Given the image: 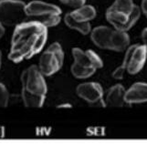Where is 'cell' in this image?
<instances>
[{
  "instance_id": "3957f363",
  "label": "cell",
  "mask_w": 147,
  "mask_h": 154,
  "mask_svg": "<svg viewBox=\"0 0 147 154\" xmlns=\"http://www.w3.org/2000/svg\"><path fill=\"white\" fill-rule=\"evenodd\" d=\"M141 9L133 0H115L106 11V19L115 29L128 31L138 21Z\"/></svg>"
},
{
  "instance_id": "30bf717a",
  "label": "cell",
  "mask_w": 147,
  "mask_h": 154,
  "mask_svg": "<svg viewBox=\"0 0 147 154\" xmlns=\"http://www.w3.org/2000/svg\"><path fill=\"white\" fill-rule=\"evenodd\" d=\"M63 61L64 52L61 44L53 43L42 53L38 67L44 76H52L61 69Z\"/></svg>"
},
{
  "instance_id": "ba28073f",
  "label": "cell",
  "mask_w": 147,
  "mask_h": 154,
  "mask_svg": "<svg viewBox=\"0 0 147 154\" xmlns=\"http://www.w3.org/2000/svg\"><path fill=\"white\" fill-rule=\"evenodd\" d=\"M96 17V9L91 5H83L74 11L68 13L64 17V21L67 26L77 30L82 35H87L91 32L90 21Z\"/></svg>"
},
{
  "instance_id": "ac0fdd59",
  "label": "cell",
  "mask_w": 147,
  "mask_h": 154,
  "mask_svg": "<svg viewBox=\"0 0 147 154\" xmlns=\"http://www.w3.org/2000/svg\"><path fill=\"white\" fill-rule=\"evenodd\" d=\"M4 34H5V27L0 24V39L4 36Z\"/></svg>"
},
{
  "instance_id": "d6986e66",
  "label": "cell",
  "mask_w": 147,
  "mask_h": 154,
  "mask_svg": "<svg viewBox=\"0 0 147 154\" xmlns=\"http://www.w3.org/2000/svg\"><path fill=\"white\" fill-rule=\"evenodd\" d=\"M1 64H2V53L0 51V68H1Z\"/></svg>"
},
{
  "instance_id": "6da1fadb",
  "label": "cell",
  "mask_w": 147,
  "mask_h": 154,
  "mask_svg": "<svg viewBox=\"0 0 147 154\" xmlns=\"http://www.w3.org/2000/svg\"><path fill=\"white\" fill-rule=\"evenodd\" d=\"M48 27L39 22L27 20L15 26L8 58L20 63L39 54L47 42Z\"/></svg>"
},
{
  "instance_id": "52a82bcc",
  "label": "cell",
  "mask_w": 147,
  "mask_h": 154,
  "mask_svg": "<svg viewBox=\"0 0 147 154\" xmlns=\"http://www.w3.org/2000/svg\"><path fill=\"white\" fill-rule=\"evenodd\" d=\"M146 57L147 49L143 45L136 44L129 47L123 64L113 71L112 77L116 79H122L125 71L131 75L137 74L143 68Z\"/></svg>"
},
{
  "instance_id": "e0dca14e",
  "label": "cell",
  "mask_w": 147,
  "mask_h": 154,
  "mask_svg": "<svg viewBox=\"0 0 147 154\" xmlns=\"http://www.w3.org/2000/svg\"><path fill=\"white\" fill-rule=\"evenodd\" d=\"M141 10L143 12L145 17H147V0H142L141 5Z\"/></svg>"
},
{
  "instance_id": "5bb4252c",
  "label": "cell",
  "mask_w": 147,
  "mask_h": 154,
  "mask_svg": "<svg viewBox=\"0 0 147 154\" xmlns=\"http://www.w3.org/2000/svg\"><path fill=\"white\" fill-rule=\"evenodd\" d=\"M9 100V94L8 88L2 83H0V108L7 107Z\"/></svg>"
},
{
  "instance_id": "8fae6325",
  "label": "cell",
  "mask_w": 147,
  "mask_h": 154,
  "mask_svg": "<svg viewBox=\"0 0 147 154\" xmlns=\"http://www.w3.org/2000/svg\"><path fill=\"white\" fill-rule=\"evenodd\" d=\"M76 92L80 98L87 101L91 106L105 107L102 87L96 82H86L80 84Z\"/></svg>"
},
{
  "instance_id": "7c38bea8",
  "label": "cell",
  "mask_w": 147,
  "mask_h": 154,
  "mask_svg": "<svg viewBox=\"0 0 147 154\" xmlns=\"http://www.w3.org/2000/svg\"><path fill=\"white\" fill-rule=\"evenodd\" d=\"M124 99L127 104L147 102V83H134L128 90L125 91Z\"/></svg>"
},
{
  "instance_id": "9a60e30c",
  "label": "cell",
  "mask_w": 147,
  "mask_h": 154,
  "mask_svg": "<svg viewBox=\"0 0 147 154\" xmlns=\"http://www.w3.org/2000/svg\"><path fill=\"white\" fill-rule=\"evenodd\" d=\"M61 2H62L63 4L74 8H78L83 5H85L86 0H60Z\"/></svg>"
},
{
  "instance_id": "4fadbf2b",
  "label": "cell",
  "mask_w": 147,
  "mask_h": 154,
  "mask_svg": "<svg viewBox=\"0 0 147 154\" xmlns=\"http://www.w3.org/2000/svg\"><path fill=\"white\" fill-rule=\"evenodd\" d=\"M125 88L124 86L118 84L111 87L106 94V97L104 99L105 106L110 107H124L127 105V102L125 101L124 96H125Z\"/></svg>"
},
{
  "instance_id": "5b68a950",
  "label": "cell",
  "mask_w": 147,
  "mask_h": 154,
  "mask_svg": "<svg viewBox=\"0 0 147 154\" xmlns=\"http://www.w3.org/2000/svg\"><path fill=\"white\" fill-rule=\"evenodd\" d=\"M74 62L71 66V73L76 79H87L92 76L97 69L102 68V58L92 50L72 49Z\"/></svg>"
},
{
  "instance_id": "8992f818",
  "label": "cell",
  "mask_w": 147,
  "mask_h": 154,
  "mask_svg": "<svg viewBox=\"0 0 147 154\" xmlns=\"http://www.w3.org/2000/svg\"><path fill=\"white\" fill-rule=\"evenodd\" d=\"M26 14L27 20L39 22L47 27L55 26L61 20L60 8L39 0H34L26 4Z\"/></svg>"
},
{
  "instance_id": "ffe728a7",
  "label": "cell",
  "mask_w": 147,
  "mask_h": 154,
  "mask_svg": "<svg viewBox=\"0 0 147 154\" xmlns=\"http://www.w3.org/2000/svg\"><path fill=\"white\" fill-rule=\"evenodd\" d=\"M0 1H1V0H0Z\"/></svg>"
},
{
  "instance_id": "277c9868",
  "label": "cell",
  "mask_w": 147,
  "mask_h": 154,
  "mask_svg": "<svg viewBox=\"0 0 147 154\" xmlns=\"http://www.w3.org/2000/svg\"><path fill=\"white\" fill-rule=\"evenodd\" d=\"M92 42L100 48L114 51H124L130 44L129 35L121 30L109 26H97L91 34Z\"/></svg>"
},
{
  "instance_id": "7a4b0ae2",
  "label": "cell",
  "mask_w": 147,
  "mask_h": 154,
  "mask_svg": "<svg viewBox=\"0 0 147 154\" xmlns=\"http://www.w3.org/2000/svg\"><path fill=\"white\" fill-rule=\"evenodd\" d=\"M21 96L24 105L28 108L43 106L47 95V84L44 75L37 66H30L21 75Z\"/></svg>"
},
{
  "instance_id": "9c48e42d",
  "label": "cell",
  "mask_w": 147,
  "mask_h": 154,
  "mask_svg": "<svg viewBox=\"0 0 147 154\" xmlns=\"http://www.w3.org/2000/svg\"><path fill=\"white\" fill-rule=\"evenodd\" d=\"M27 20L26 4L20 0L0 1V24L3 26H16Z\"/></svg>"
},
{
  "instance_id": "2e32d148",
  "label": "cell",
  "mask_w": 147,
  "mask_h": 154,
  "mask_svg": "<svg viewBox=\"0 0 147 154\" xmlns=\"http://www.w3.org/2000/svg\"><path fill=\"white\" fill-rule=\"evenodd\" d=\"M142 39L143 41V46L147 49V27L142 30Z\"/></svg>"
}]
</instances>
